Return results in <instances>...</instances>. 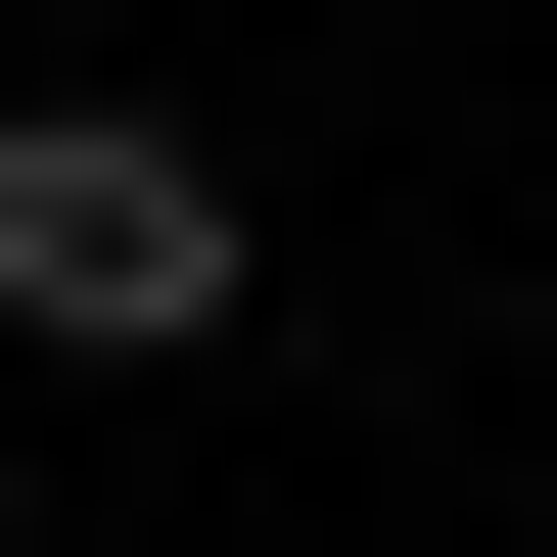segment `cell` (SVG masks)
<instances>
[{
  "label": "cell",
  "mask_w": 557,
  "mask_h": 557,
  "mask_svg": "<svg viewBox=\"0 0 557 557\" xmlns=\"http://www.w3.org/2000/svg\"><path fill=\"white\" fill-rule=\"evenodd\" d=\"M0 325H47V372H186V325H233V139L0 94Z\"/></svg>",
  "instance_id": "obj_1"
}]
</instances>
